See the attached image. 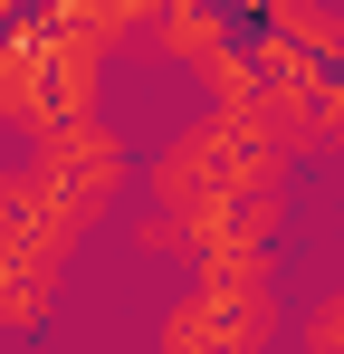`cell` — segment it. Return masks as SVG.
I'll return each mask as SVG.
<instances>
[{
  "mask_svg": "<svg viewBox=\"0 0 344 354\" xmlns=\"http://www.w3.org/2000/svg\"><path fill=\"white\" fill-rule=\"evenodd\" d=\"M39 173V192H48L57 230H106L115 211H124V192H134V153L115 144L106 124H67V134H48V153L29 163Z\"/></svg>",
  "mask_w": 344,
  "mask_h": 354,
  "instance_id": "6da1fadb",
  "label": "cell"
},
{
  "mask_svg": "<svg viewBox=\"0 0 344 354\" xmlns=\"http://www.w3.org/2000/svg\"><path fill=\"white\" fill-rule=\"evenodd\" d=\"M57 288H67V239H57V230L0 239V326H10V335H29V326H48Z\"/></svg>",
  "mask_w": 344,
  "mask_h": 354,
  "instance_id": "7a4b0ae2",
  "label": "cell"
},
{
  "mask_svg": "<svg viewBox=\"0 0 344 354\" xmlns=\"http://www.w3.org/2000/svg\"><path fill=\"white\" fill-rule=\"evenodd\" d=\"M0 115H10V67H0Z\"/></svg>",
  "mask_w": 344,
  "mask_h": 354,
  "instance_id": "277c9868",
  "label": "cell"
},
{
  "mask_svg": "<svg viewBox=\"0 0 344 354\" xmlns=\"http://www.w3.org/2000/svg\"><path fill=\"white\" fill-rule=\"evenodd\" d=\"M296 354H344V288L316 297V306L296 316Z\"/></svg>",
  "mask_w": 344,
  "mask_h": 354,
  "instance_id": "3957f363",
  "label": "cell"
}]
</instances>
